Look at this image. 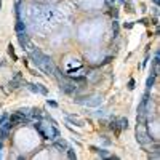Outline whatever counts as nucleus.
Returning a JSON list of instances; mask_svg holds the SVG:
<instances>
[{"label": "nucleus", "mask_w": 160, "mask_h": 160, "mask_svg": "<svg viewBox=\"0 0 160 160\" xmlns=\"http://www.w3.org/2000/svg\"><path fill=\"white\" fill-rule=\"evenodd\" d=\"M18 42H19V45H21L27 53L32 51V50L35 48V47L32 45V42L29 40V37H27V34H26V32H18Z\"/></svg>", "instance_id": "423d86ee"}, {"label": "nucleus", "mask_w": 160, "mask_h": 160, "mask_svg": "<svg viewBox=\"0 0 160 160\" xmlns=\"http://www.w3.org/2000/svg\"><path fill=\"white\" fill-rule=\"evenodd\" d=\"M48 104H50V106H51V107H58V104L54 103V101H48Z\"/></svg>", "instance_id": "4be33fe9"}, {"label": "nucleus", "mask_w": 160, "mask_h": 160, "mask_svg": "<svg viewBox=\"0 0 160 160\" xmlns=\"http://www.w3.org/2000/svg\"><path fill=\"white\" fill-rule=\"evenodd\" d=\"M75 104H80V106H88V107H96L101 104V96H90V98H77L74 99Z\"/></svg>", "instance_id": "20e7f679"}, {"label": "nucleus", "mask_w": 160, "mask_h": 160, "mask_svg": "<svg viewBox=\"0 0 160 160\" xmlns=\"http://www.w3.org/2000/svg\"><path fill=\"white\" fill-rule=\"evenodd\" d=\"M91 151L96 152V154L99 155V157H103V159H109V155H111L106 149H99V147H94V146H91Z\"/></svg>", "instance_id": "9d476101"}, {"label": "nucleus", "mask_w": 160, "mask_h": 160, "mask_svg": "<svg viewBox=\"0 0 160 160\" xmlns=\"http://www.w3.org/2000/svg\"><path fill=\"white\" fill-rule=\"evenodd\" d=\"M8 54L11 56V59H13V61L18 59V58H16V54H15V50H13V47H11V45H8Z\"/></svg>", "instance_id": "f3484780"}, {"label": "nucleus", "mask_w": 160, "mask_h": 160, "mask_svg": "<svg viewBox=\"0 0 160 160\" xmlns=\"http://www.w3.org/2000/svg\"><path fill=\"white\" fill-rule=\"evenodd\" d=\"M53 146L58 149L59 152H66V149H67V142L64 141V139H53Z\"/></svg>", "instance_id": "1a4fd4ad"}, {"label": "nucleus", "mask_w": 160, "mask_h": 160, "mask_svg": "<svg viewBox=\"0 0 160 160\" xmlns=\"http://www.w3.org/2000/svg\"><path fill=\"white\" fill-rule=\"evenodd\" d=\"M27 88H29V91H32V93H40V87L37 83H27Z\"/></svg>", "instance_id": "2eb2a0df"}, {"label": "nucleus", "mask_w": 160, "mask_h": 160, "mask_svg": "<svg viewBox=\"0 0 160 160\" xmlns=\"http://www.w3.org/2000/svg\"><path fill=\"white\" fill-rule=\"evenodd\" d=\"M30 111H32V112H30V115H32L34 118H40V117H42V111H40V109H30Z\"/></svg>", "instance_id": "dca6fc26"}, {"label": "nucleus", "mask_w": 160, "mask_h": 160, "mask_svg": "<svg viewBox=\"0 0 160 160\" xmlns=\"http://www.w3.org/2000/svg\"><path fill=\"white\" fill-rule=\"evenodd\" d=\"M157 77H154V75H151V77H147V80H146V90H151L152 87H154V82Z\"/></svg>", "instance_id": "4468645a"}, {"label": "nucleus", "mask_w": 160, "mask_h": 160, "mask_svg": "<svg viewBox=\"0 0 160 160\" xmlns=\"http://www.w3.org/2000/svg\"><path fill=\"white\" fill-rule=\"evenodd\" d=\"M58 83H59V90L63 91V93H66V94H74L77 91V83L74 80H69V79H61V80H58Z\"/></svg>", "instance_id": "7ed1b4c3"}, {"label": "nucleus", "mask_w": 160, "mask_h": 160, "mask_svg": "<svg viewBox=\"0 0 160 160\" xmlns=\"http://www.w3.org/2000/svg\"><path fill=\"white\" fill-rule=\"evenodd\" d=\"M35 128H37V131L40 133V136L45 138V139H51L53 141V139H56L58 136H59V130L56 128V125H42V123L37 122Z\"/></svg>", "instance_id": "f03ea898"}, {"label": "nucleus", "mask_w": 160, "mask_h": 160, "mask_svg": "<svg viewBox=\"0 0 160 160\" xmlns=\"http://www.w3.org/2000/svg\"><path fill=\"white\" fill-rule=\"evenodd\" d=\"M0 5H2V2H0Z\"/></svg>", "instance_id": "a878e982"}, {"label": "nucleus", "mask_w": 160, "mask_h": 160, "mask_svg": "<svg viewBox=\"0 0 160 160\" xmlns=\"http://www.w3.org/2000/svg\"><path fill=\"white\" fill-rule=\"evenodd\" d=\"M66 122L67 123H74V125H77V127H83L85 125L83 118L77 117V115H69V114H66Z\"/></svg>", "instance_id": "6e6552de"}, {"label": "nucleus", "mask_w": 160, "mask_h": 160, "mask_svg": "<svg viewBox=\"0 0 160 160\" xmlns=\"http://www.w3.org/2000/svg\"><path fill=\"white\" fill-rule=\"evenodd\" d=\"M66 154H67V157H69L70 160H75L77 159V154H75V151H74V147H69V146H67Z\"/></svg>", "instance_id": "ddd939ff"}, {"label": "nucleus", "mask_w": 160, "mask_h": 160, "mask_svg": "<svg viewBox=\"0 0 160 160\" xmlns=\"http://www.w3.org/2000/svg\"><path fill=\"white\" fill-rule=\"evenodd\" d=\"M15 29H16V32H26V24L23 23V19H21V18H18V19H16Z\"/></svg>", "instance_id": "f8f14e48"}, {"label": "nucleus", "mask_w": 160, "mask_h": 160, "mask_svg": "<svg viewBox=\"0 0 160 160\" xmlns=\"http://www.w3.org/2000/svg\"><path fill=\"white\" fill-rule=\"evenodd\" d=\"M39 87H40V93L42 94H48V90H47L45 85H39Z\"/></svg>", "instance_id": "6ab92c4d"}, {"label": "nucleus", "mask_w": 160, "mask_h": 160, "mask_svg": "<svg viewBox=\"0 0 160 160\" xmlns=\"http://www.w3.org/2000/svg\"><path fill=\"white\" fill-rule=\"evenodd\" d=\"M133 88H135V80L131 79L130 82H128V90H133Z\"/></svg>", "instance_id": "aec40b11"}, {"label": "nucleus", "mask_w": 160, "mask_h": 160, "mask_svg": "<svg viewBox=\"0 0 160 160\" xmlns=\"http://www.w3.org/2000/svg\"><path fill=\"white\" fill-rule=\"evenodd\" d=\"M159 2H160V0H154V3H155V5H159Z\"/></svg>", "instance_id": "5701e85b"}, {"label": "nucleus", "mask_w": 160, "mask_h": 160, "mask_svg": "<svg viewBox=\"0 0 160 160\" xmlns=\"http://www.w3.org/2000/svg\"><path fill=\"white\" fill-rule=\"evenodd\" d=\"M118 2H120V3H125V0H118Z\"/></svg>", "instance_id": "b1692460"}, {"label": "nucleus", "mask_w": 160, "mask_h": 160, "mask_svg": "<svg viewBox=\"0 0 160 160\" xmlns=\"http://www.w3.org/2000/svg\"><path fill=\"white\" fill-rule=\"evenodd\" d=\"M0 149H2V139H0Z\"/></svg>", "instance_id": "393cba45"}, {"label": "nucleus", "mask_w": 160, "mask_h": 160, "mask_svg": "<svg viewBox=\"0 0 160 160\" xmlns=\"http://www.w3.org/2000/svg\"><path fill=\"white\" fill-rule=\"evenodd\" d=\"M147 159H155V160H157V159H160V154H159V151H154V152H152V154H149V155H147Z\"/></svg>", "instance_id": "a211bd4d"}, {"label": "nucleus", "mask_w": 160, "mask_h": 160, "mask_svg": "<svg viewBox=\"0 0 160 160\" xmlns=\"http://www.w3.org/2000/svg\"><path fill=\"white\" fill-rule=\"evenodd\" d=\"M8 120L11 122L13 125H24V123H29V117L24 114V112H15L8 117Z\"/></svg>", "instance_id": "39448f33"}, {"label": "nucleus", "mask_w": 160, "mask_h": 160, "mask_svg": "<svg viewBox=\"0 0 160 160\" xmlns=\"http://www.w3.org/2000/svg\"><path fill=\"white\" fill-rule=\"evenodd\" d=\"M29 58L43 74H47V75H51V74H53L54 64H53L51 58L47 56V54H43L39 48H34L32 51H29Z\"/></svg>", "instance_id": "f257e3e1"}, {"label": "nucleus", "mask_w": 160, "mask_h": 160, "mask_svg": "<svg viewBox=\"0 0 160 160\" xmlns=\"http://www.w3.org/2000/svg\"><path fill=\"white\" fill-rule=\"evenodd\" d=\"M23 83H24V80H23V75H21L19 72H16L15 77H13V79L8 82V88H10L11 91H15V90H18V88H21Z\"/></svg>", "instance_id": "0eeeda50"}, {"label": "nucleus", "mask_w": 160, "mask_h": 160, "mask_svg": "<svg viewBox=\"0 0 160 160\" xmlns=\"http://www.w3.org/2000/svg\"><path fill=\"white\" fill-rule=\"evenodd\" d=\"M6 118H8V117H6V115H3V117H0V125H2V123H5V122H6Z\"/></svg>", "instance_id": "412c9836"}, {"label": "nucleus", "mask_w": 160, "mask_h": 160, "mask_svg": "<svg viewBox=\"0 0 160 160\" xmlns=\"http://www.w3.org/2000/svg\"><path fill=\"white\" fill-rule=\"evenodd\" d=\"M117 125H118V128L120 130H128V118L127 117H122V118H117Z\"/></svg>", "instance_id": "9b49d317"}]
</instances>
